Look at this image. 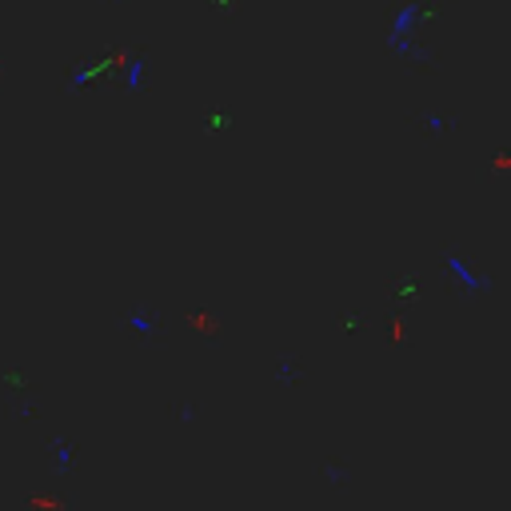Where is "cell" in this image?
Masks as SVG:
<instances>
[{"mask_svg":"<svg viewBox=\"0 0 511 511\" xmlns=\"http://www.w3.org/2000/svg\"><path fill=\"white\" fill-rule=\"evenodd\" d=\"M447 268H452L455 271V276H460L463 279V284H468V292H483V279H476V276H471V271L468 268H463V260H460V256H447Z\"/></svg>","mask_w":511,"mask_h":511,"instance_id":"6da1fadb","label":"cell"},{"mask_svg":"<svg viewBox=\"0 0 511 511\" xmlns=\"http://www.w3.org/2000/svg\"><path fill=\"white\" fill-rule=\"evenodd\" d=\"M52 460H56V476L64 479L72 471V447L64 444V439H56V444H52Z\"/></svg>","mask_w":511,"mask_h":511,"instance_id":"7a4b0ae2","label":"cell"},{"mask_svg":"<svg viewBox=\"0 0 511 511\" xmlns=\"http://www.w3.org/2000/svg\"><path fill=\"white\" fill-rule=\"evenodd\" d=\"M140 76H144V60H132V64H128V76H124V84L136 92V88H140Z\"/></svg>","mask_w":511,"mask_h":511,"instance_id":"3957f363","label":"cell"},{"mask_svg":"<svg viewBox=\"0 0 511 511\" xmlns=\"http://www.w3.org/2000/svg\"><path fill=\"white\" fill-rule=\"evenodd\" d=\"M132 327H136V332H152V319H148V311H136V316H132Z\"/></svg>","mask_w":511,"mask_h":511,"instance_id":"277c9868","label":"cell"}]
</instances>
